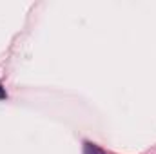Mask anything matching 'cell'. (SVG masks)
<instances>
[{"instance_id":"1","label":"cell","mask_w":156,"mask_h":154,"mask_svg":"<svg viewBox=\"0 0 156 154\" xmlns=\"http://www.w3.org/2000/svg\"><path fill=\"white\" fill-rule=\"evenodd\" d=\"M85 154H104L98 147H94V145H91V143H85Z\"/></svg>"},{"instance_id":"2","label":"cell","mask_w":156,"mask_h":154,"mask_svg":"<svg viewBox=\"0 0 156 154\" xmlns=\"http://www.w3.org/2000/svg\"><path fill=\"white\" fill-rule=\"evenodd\" d=\"M5 98V91L2 89V85H0V100H4Z\"/></svg>"}]
</instances>
